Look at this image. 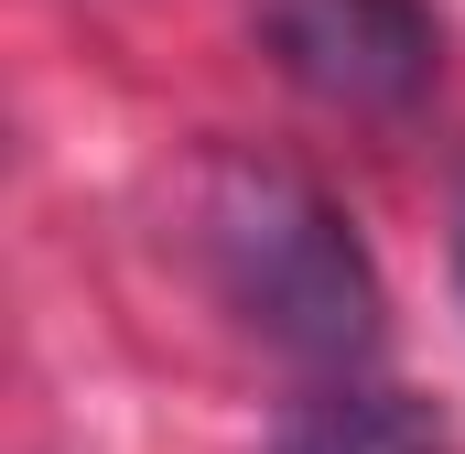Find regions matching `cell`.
<instances>
[{
	"instance_id": "6da1fadb",
	"label": "cell",
	"mask_w": 465,
	"mask_h": 454,
	"mask_svg": "<svg viewBox=\"0 0 465 454\" xmlns=\"http://www.w3.org/2000/svg\"><path fill=\"white\" fill-rule=\"evenodd\" d=\"M184 249H195L206 292L271 357H292L314 379H347L379 357V271L314 173H292L271 152H206L184 184Z\"/></svg>"
},
{
	"instance_id": "7a4b0ae2",
	"label": "cell",
	"mask_w": 465,
	"mask_h": 454,
	"mask_svg": "<svg viewBox=\"0 0 465 454\" xmlns=\"http://www.w3.org/2000/svg\"><path fill=\"white\" fill-rule=\"evenodd\" d=\"M260 54L347 119H401L433 87L444 33L422 0H260Z\"/></svg>"
},
{
	"instance_id": "3957f363",
	"label": "cell",
	"mask_w": 465,
	"mask_h": 454,
	"mask_svg": "<svg viewBox=\"0 0 465 454\" xmlns=\"http://www.w3.org/2000/svg\"><path fill=\"white\" fill-rule=\"evenodd\" d=\"M271 454H444V422L411 400V390H379V379H325L282 411Z\"/></svg>"
},
{
	"instance_id": "277c9868",
	"label": "cell",
	"mask_w": 465,
	"mask_h": 454,
	"mask_svg": "<svg viewBox=\"0 0 465 454\" xmlns=\"http://www.w3.org/2000/svg\"><path fill=\"white\" fill-rule=\"evenodd\" d=\"M455 271H465V249H455Z\"/></svg>"
}]
</instances>
